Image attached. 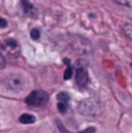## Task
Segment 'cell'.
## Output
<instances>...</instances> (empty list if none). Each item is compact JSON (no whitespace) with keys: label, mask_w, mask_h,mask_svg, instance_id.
I'll list each match as a JSON object with an SVG mask.
<instances>
[{"label":"cell","mask_w":132,"mask_h":133,"mask_svg":"<svg viewBox=\"0 0 132 133\" xmlns=\"http://www.w3.org/2000/svg\"><path fill=\"white\" fill-rule=\"evenodd\" d=\"M1 48H3V50H4L8 56H10V57H17V56L20 54V44H18L14 39H7V40L3 43Z\"/></svg>","instance_id":"4"},{"label":"cell","mask_w":132,"mask_h":133,"mask_svg":"<svg viewBox=\"0 0 132 133\" xmlns=\"http://www.w3.org/2000/svg\"><path fill=\"white\" fill-rule=\"evenodd\" d=\"M0 27H1V29L7 27V21H5L4 18H1V17H0Z\"/></svg>","instance_id":"16"},{"label":"cell","mask_w":132,"mask_h":133,"mask_svg":"<svg viewBox=\"0 0 132 133\" xmlns=\"http://www.w3.org/2000/svg\"><path fill=\"white\" fill-rule=\"evenodd\" d=\"M118 4L126 5V6H132V0H115Z\"/></svg>","instance_id":"13"},{"label":"cell","mask_w":132,"mask_h":133,"mask_svg":"<svg viewBox=\"0 0 132 133\" xmlns=\"http://www.w3.org/2000/svg\"><path fill=\"white\" fill-rule=\"evenodd\" d=\"M123 31H124V34L127 35V38L132 40V22H128V23H124V26H123Z\"/></svg>","instance_id":"8"},{"label":"cell","mask_w":132,"mask_h":133,"mask_svg":"<svg viewBox=\"0 0 132 133\" xmlns=\"http://www.w3.org/2000/svg\"><path fill=\"white\" fill-rule=\"evenodd\" d=\"M95 128L93 127H89V128H87V129H84V131H80V132H78V133H95Z\"/></svg>","instance_id":"15"},{"label":"cell","mask_w":132,"mask_h":133,"mask_svg":"<svg viewBox=\"0 0 132 133\" xmlns=\"http://www.w3.org/2000/svg\"><path fill=\"white\" fill-rule=\"evenodd\" d=\"M57 98H58V101H61V102H69V99H70V96L66 93V92H61V93H58L57 94Z\"/></svg>","instance_id":"9"},{"label":"cell","mask_w":132,"mask_h":133,"mask_svg":"<svg viewBox=\"0 0 132 133\" xmlns=\"http://www.w3.org/2000/svg\"><path fill=\"white\" fill-rule=\"evenodd\" d=\"M20 123L22 124H33L35 123V116L30 115V114H23L20 116Z\"/></svg>","instance_id":"7"},{"label":"cell","mask_w":132,"mask_h":133,"mask_svg":"<svg viewBox=\"0 0 132 133\" xmlns=\"http://www.w3.org/2000/svg\"><path fill=\"white\" fill-rule=\"evenodd\" d=\"M30 35H31V38H33L34 40H39V38H40V31H39L38 29H33V30L30 31Z\"/></svg>","instance_id":"11"},{"label":"cell","mask_w":132,"mask_h":133,"mask_svg":"<svg viewBox=\"0 0 132 133\" xmlns=\"http://www.w3.org/2000/svg\"><path fill=\"white\" fill-rule=\"evenodd\" d=\"M21 3H22V6H23V12H25L27 16H30V17H36L38 12H36L35 6L30 3V0H21Z\"/></svg>","instance_id":"6"},{"label":"cell","mask_w":132,"mask_h":133,"mask_svg":"<svg viewBox=\"0 0 132 133\" xmlns=\"http://www.w3.org/2000/svg\"><path fill=\"white\" fill-rule=\"evenodd\" d=\"M4 67H5V58H4V56L0 53V70L4 69Z\"/></svg>","instance_id":"14"},{"label":"cell","mask_w":132,"mask_h":133,"mask_svg":"<svg viewBox=\"0 0 132 133\" xmlns=\"http://www.w3.org/2000/svg\"><path fill=\"white\" fill-rule=\"evenodd\" d=\"M77 110L79 114H82L84 116H98L102 111V107L98 101H96L93 98H86L78 103Z\"/></svg>","instance_id":"1"},{"label":"cell","mask_w":132,"mask_h":133,"mask_svg":"<svg viewBox=\"0 0 132 133\" xmlns=\"http://www.w3.org/2000/svg\"><path fill=\"white\" fill-rule=\"evenodd\" d=\"M71 75H73V67L69 65V66H67V69H66V71H65L64 79H65V80H69V79L71 78Z\"/></svg>","instance_id":"12"},{"label":"cell","mask_w":132,"mask_h":133,"mask_svg":"<svg viewBox=\"0 0 132 133\" xmlns=\"http://www.w3.org/2000/svg\"><path fill=\"white\" fill-rule=\"evenodd\" d=\"M48 99H49V96L47 92H44L42 89H36V90H33L27 96L26 103L30 106H34V107H40L48 102Z\"/></svg>","instance_id":"2"},{"label":"cell","mask_w":132,"mask_h":133,"mask_svg":"<svg viewBox=\"0 0 132 133\" xmlns=\"http://www.w3.org/2000/svg\"><path fill=\"white\" fill-rule=\"evenodd\" d=\"M57 107H58V111H60L61 114H65L66 110H67V103H66V102H61V101H58Z\"/></svg>","instance_id":"10"},{"label":"cell","mask_w":132,"mask_h":133,"mask_svg":"<svg viewBox=\"0 0 132 133\" xmlns=\"http://www.w3.org/2000/svg\"><path fill=\"white\" fill-rule=\"evenodd\" d=\"M75 78H77V84H78L80 88L87 87L88 82H89V78H88V71H87V69H86V66L78 65Z\"/></svg>","instance_id":"5"},{"label":"cell","mask_w":132,"mask_h":133,"mask_svg":"<svg viewBox=\"0 0 132 133\" xmlns=\"http://www.w3.org/2000/svg\"><path fill=\"white\" fill-rule=\"evenodd\" d=\"M7 85L8 88L12 89V90H17V92H21L23 90V88L26 87V82L22 76L20 75H12V76H8L7 78Z\"/></svg>","instance_id":"3"}]
</instances>
